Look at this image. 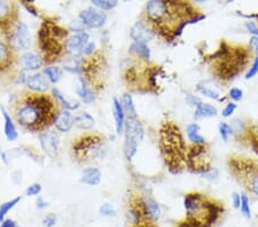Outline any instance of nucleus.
<instances>
[{
  "mask_svg": "<svg viewBox=\"0 0 258 227\" xmlns=\"http://www.w3.org/2000/svg\"><path fill=\"white\" fill-rule=\"evenodd\" d=\"M248 146H250L252 152L258 156V124H250Z\"/></svg>",
  "mask_w": 258,
  "mask_h": 227,
  "instance_id": "nucleus-38",
  "label": "nucleus"
},
{
  "mask_svg": "<svg viewBox=\"0 0 258 227\" xmlns=\"http://www.w3.org/2000/svg\"><path fill=\"white\" fill-rule=\"evenodd\" d=\"M217 115H218V109L216 108V106L211 105V103L202 101L197 108H194L193 117L195 121H201V119L216 117Z\"/></svg>",
  "mask_w": 258,
  "mask_h": 227,
  "instance_id": "nucleus-30",
  "label": "nucleus"
},
{
  "mask_svg": "<svg viewBox=\"0 0 258 227\" xmlns=\"http://www.w3.org/2000/svg\"><path fill=\"white\" fill-rule=\"evenodd\" d=\"M57 218L54 213H48L43 218V225L44 227H54L56 225Z\"/></svg>",
  "mask_w": 258,
  "mask_h": 227,
  "instance_id": "nucleus-48",
  "label": "nucleus"
},
{
  "mask_svg": "<svg viewBox=\"0 0 258 227\" xmlns=\"http://www.w3.org/2000/svg\"><path fill=\"white\" fill-rule=\"evenodd\" d=\"M90 40L91 37L87 30L76 32V34H70L66 43V57L77 59V57L83 56L84 48Z\"/></svg>",
  "mask_w": 258,
  "mask_h": 227,
  "instance_id": "nucleus-16",
  "label": "nucleus"
},
{
  "mask_svg": "<svg viewBox=\"0 0 258 227\" xmlns=\"http://www.w3.org/2000/svg\"><path fill=\"white\" fill-rule=\"evenodd\" d=\"M130 37L132 41H139V43L148 44L157 36L151 24L147 21H145L143 18H139V20L131 28Z\"/></svg>",
  "mask_w": 258,
  "mask_h": 227,
  "instance_id": "nucleus-18",
  "label": "nucleus"
},
{
  "mask_svg": "<svg viewBox=\"0 0 258 227\" xmlns=\"http://www.w3.org/2000/svg\"><path fill=\"white\" fill-rule=\"evenodd\" d=\"M0 227H19V225L13 219H4Z\"/></svg>",
  "mask_w": 258,
  "mask_h": 227,
  "instance_id": "nucleus-54",
  "label": "nucleus"
},
{
  "mask_svg": "<svg viewBox=\"0 0 258 227\" xmlns=\"http://www.w3.org/2000/svg\"><path fill=\"white\" fill-rule=\"evenodd\" d=\"M36 204H37V208H38L39 210H44L46 209L48 206V202L44 199V197L41 196H38L37 197V201H36Z\"/></svg>",
  "mask_w": 258,
  "mask_h": 227,
  "instance_id": "nucleus-53",
  "label": "nucleus"
},
{
  "mask_svg": "<svg viewBox=\"0 0 258 227\" xmlns=\"http://www.w3.org/2000/svg\"><path fill=\"white\" fill-rule=\"evenodd\" d=\"M51 94L54 97V99L59 103L61 109H66V110H70V111H75L78 110L81 107V102L75 100V99L69 98L67 94H64L60 89L57 88H53L51 90Z\"/></svg>",
  "mask_w": 258,
  "mask_h": 227,
  "instance_id": "nucleus-28",
  "label": "nucleus"
},
{
  "mask_svg": "<svg viewBox=\"0 0 258 227\" xmlns=\"http://www.w3.org/2000/svg\"><path fill=\"white\" fill-rule=\"evenodd\" d=\"M41 192H43V186L39 183H33L31 184L26 191L27 196H39Z\"/></svg>",
  "mask_w": 258,
  "mask_h": 227,
  "instance_id": "nucleus-45",
  "label": "nucleus"
},
{
  "mask_svg": "<svg viewBox=\"0 0 258 227\" xmlns=\"http://www.w3.org/2000/svg\"><path fill=\"white\" fill-rule=\"evenodd\" d=\"M90 3L103 12H110L118 6L119 0H90Z\"/></svg>",
  "mask_w": 258,
  "mask_h": 227,
  "instance_id": "nucleus-36",
  "label": "nucleus"
},
{
  "mask_svg": "<svg viewBox=\"0 0 258 227\" xmlns=\"http://www.w3.org/2000/svg\"><path fill=\"white\" fill-rule=\"evenodd\" d=\"M185 219L194 227H214L225 212L222 202L201 192H189L184 196Z\"/></svg>",
  "mask_w": 258,
  "mask_h": 227,
  "instance_id": "nucleus-6",
  "label": "nucleus"
},
{
  "mask_svg": "<svg viewBox=\"0 0 258 227\" xmlns=\"http://www.w3.org/2000/svg\"><path fill=\"white\" fill-rule=\"evenodd\" d=\"M218 132H219V135L220 138L224 142H227L230 138L232 137V127H231V124L227 123L225 121L220 122L219 125H218Z\"/></svg>",
  "mask_w": 258,
  "mask_h": 227,
  "instance_id": "nucleus-39",
  "label": "nucleus"
},
{
  "mask_svg": "<svg viewBox=\"0 0 258 227\" xmlns=\"http://www.w3.org/2000/svg\"><path fill=\"white\" fill-rule=\"evenodd\" d=\"M253 56L248 45L233 44L222 39L214 52L203 55V62L208 65L215 81L227 85L247 71Z\"/></svg>",
  "mask_w": 258,
  "mask_h": 227,
  "instance_id": "nucleus-2",
  "label": "nucleus"
},
{
  "mask_svg": "<svg viewBox=\"0 0 258 227\" xmlns=\"http://www.w3.org/2000/svg\"><path fill=\"white\" fill-rule=\"evenodd\" d=\"M236 109H238V105H236V102L228 101L226 102V105L224 106V108L222 110V116L224 118H230L231 116H233V114L235 113Z\"/></svg>",
  "mask_w": 258,
  "mask_h": 227,
  "instance_id": "nucleus-44",
  "label": "nucleus"
},
{
  "mask_svg": "<svg viewBox=\"0 0 258 227\" xmlns=\"http://www.w3.org/2000/svg\"><path fill=\"white\" fill-rule=\"evenodd\" d=\"M243 96H244L243 90L240 88H231L227 93V97H228V99H230V101L236 102V103L242 101Z\"/></svg>",
  "mask_w": 258,
  "mask_h": 227,
  "instance_id": "nucleus-43",
  "label": "nucleus"
},
{
  "mask_svg": "<svg viewBox=\"0 0 258 227\" xmlns=\"http://www.w3.org/2000/svg\"><path fill=\"white\" fill-rule=\"evenodd\" d=\"M101 180H102V173L100 171V169L97 167H87L81 172L80 181L86 186L95 187V186L100 185Z\"/></svg>",
  "mask_w": 258,
  "mask_h": 227,
  "instance_id": "nucleus-29",
  "label": "nucleus"
},
{
  "mask_svg": "<svg viewBox=\"0 0 258 227\" xmlns=\"http://www.w3.org/2000/svg\"><path fill=\"white\" fill-rule=\"evenodd\" d=\"M21 200H22V196H16L14 199H12L7 202H4V203L0 205V221L6 219V216L11 210H13L16 205H18Z\"/></svg>",
  "mask_w": 258,
  "mask_h": 227,
  "instance_id": "nucleus-35",
  "label": "nucleus"
},
{
  "mask_svg": "<svg viewBox=\"0 0 258 227\" xmlns=\"http://www.w3.org/2000/svg\"><path fill=\"white\" fill-rule=\"evenodd\" d=\"M240 211L245 219H250L252 216L251 208H250V199H249V195L247 193H241Z\"/></svg>",
  "mask_w": 258,
  "mask_h": 227,
  "instance_id": "nucleus-37",
  "label": "nucleus"
},
{
  "mask_svg": "<svg viewBox=\"0 0 258 227\" xmlns=\"http://www.w3.org/2000/svg\"><path fill=\"white\" fill-rule=\"evenodd\" d=\"M21 5H22L29 14H31L35 18H38L39 16V11L38 8L35 5V0H20Z\"/></svg>",
  "mask_w": 258,
  "mask_h": 227,
  "instance_id": "nucleus-42",
  "label": "nucleus"
},
{
  "mask_svg": "<svg viewBox=\"0 0 258 227\" xmlns=\"http://www.w3.org/2000/svg\"><path fill=\"white\" fill-rule=\"evenodd\" d=\"M250 122L244 121L243 118H235L231 123L232 135L238 142L248 144L249 131H250Z\"/></svg>",
  "mask_w": 258,
  "mask_h": 227,
  "instance_id": "nucleus-24",
  "label": "nucleus"
},
{
  "mask_svg": "<svg viewBox=\"0 0 258 227\" xmlns=\"http://www.w3.org/2000/svg\"><path fill=\"white\" fill-rule=\"evenodd\" d=\"M185 101L187 105L189 107H192V108H197V107L200 105V103L202 102V99L198 97L197 94H193V93H186L185 96Z\"/></svg>",
  "mask_w": 258,
  "mask_h": 227,
  "instance_id": "nucleus-46",
  "label": "nucleus"
},
{
  "mask_svg": "<svg viewBox=\"0 0 258 227\" xmlns=\"http://www.w3.org/2000/svg\"><path fill=\"white\" fill-rule=\"evenodd\" d=\"M187 146L180 126L172 119H164L159 127V148L166 169L172 175L186 170Z\"/></svg>",
  "mask_w": 258,
  "mask_h": 227,
  "instance_id": "nucleus-3",
  "label": "nucleus"
},
{
  "mask_svg": "<svg viewBox=\"0 0 258 227\" xmlns=\"http://www.w3.org/2000/svg\"><path fill=\"white\" fill-rule=\"evenodd\" d=\"M232 204L234 209H240L241 206V194L238 192L232 193Z\"/></svg>",
  "mask_w": 258,
  "mask_h": 227,
  "instance_id": "nucleus-51",
  "label": "nucleus"
},
{
  "mask_svg": "<svg viewBox=\"0 0 258 227\" xmlns=\"http://www.w3.org/2000/svg\"><path fill=\"white\" fill-rule=\"evenodd\" d=\"M219 85L222 84H219V83L215 80H203L198 83L197 86H195V90H197V92L199 94L210 99V100L217 101L220 103L228 102L230 99H228L227 96H224V94L220 92Z\"/></svg>",
  "mask_w": 258,
  "mask_h": 227,
  "instance_id": "nucleus-17",
  "label": "nucleus"
},
{
  "mask_svg": "<svg viewBox=\"0 0 258 227\" xmlns=\"http://www.w3.org/2000/svg\"><path fill=\"white\" fill-rule=\"evenodd\" d=\"M75 127L83 131H91L95 125L94 117L87 111H80L75 114L74 117Z\"/></svg>",
  "mask_w": 258,
  "mask_h": 227,
  "instance_id": "nucleus-31",
  "label": "nucleus"
},
{
  "mask_svg": "<svg viewBox=\"0 0 258 227\" xmlns=\"http://www.w3.org/2000/svg\"><path fill=\"white\" fill-rule=\"evenodd\" d=\"M227 168L245 193L258 199V160L231 155L227 158Z\"/></svg>",
  "mask_w": 258,
  "mask_h": 227,
  "instance_id": "nucleus-8",
  "label": "nucleus"
},
{
  "mask_svg": "<svg viewBox=\"0 0 258 227\" xmlns=\"http://www.w3.org/2000/svg\"><path fill=\"white\" fill-rule=\"evenodd\" d=\"M111 107H113V116H114V122H115L116 134L120 135L124 133V127H125V123H126V115H125V111H124L122 102H120V99L116 97L113 98Z\"/></svg>",
  "mask_w": 258,
  "mask_h": 227,
  "instance_id": "nucleus-26",
  "label": "nucleus"
},
{
  "mask_svg": "<svg viewBox=\"0 0 258 227\" xmlns=\"http://www.w3.org/2000/svg\"><path fill=\"white\" fill-rule=\"evenodd\" d=\"M131 227H157V225H156L155 221L145 219V220H143V221L138 222V224L131 225Z\"/></svg>",
  "mask_w": 258,
  "mask_h": 227,
  "instance_id": "nucleus-52",
  "label": "nucleus"
},
{
  "mask_svg": "<svg viewBox=\"0 0 258 227\" xmlns=\"http://www.w3.org/2000/svg\"><path fill=\"white\" fill-rule=\"evenodd\" d=\"M131 64L124 67L123 81L130 92L160 94L163 91L166 73L162 65L152 62H143L131 57Z\"/></svg>",
  "mask_w": 258,
  "mask_h": 227,
  "instance_id": "nucleus-4",
  "label": "nucleus"
},
{
  "mask_svg": "<svg viewBox=\"0 0 258 227\" xmlns=\"http://www.w3.org/2000/svg\"><path fill=\"white\" fill-rule=\"evenodd\" d=\"M244 28L248 34H250L251 36H258V24L256 22H253V21H247V22L244 23Z\"/></svg>",
  "mask_w": 258,
  "mask_h": 227,
  "instance_id": "nucleus-47",
  "label": "nucleus"
},
{
  "mask_svg": "<svg viewBox=\"0 0 258 227\" xmlns=\"http://www.w3.org/2000/svg\"><path fill=\"white\" fill-rule=\"evenodd\" d=\"M21 69L27 72H38L40 69H44L45 62L39 53L24 52L20 57Z\"/></svg>",
  "mask_w": 258,
  "mask_h": 227,
  "instance_id": "nucleus-21",
  "label": "nucleus"
},
{
  "mask_svg": "<svg viewBox=\"0 0 258 227\" xmlns=\"http://www.w3.org/2000/svg\"><path fill=\"white\" fill-rule=\"evenodd\" d=\"M194 5H201V4H206L208 2H210V0H190Z\"/></svg>",
  "mask_w": 258,
  "mask_h": 227,
  "instance_id": "nucleus-56",
  "label": "nucleus"
},
{
  "mask_svg": "<svg viewBox=\"0 0 258 227\" xmlns=\"http://www.w3.org/2000/svg\"><path fill=\"white\" fill-rule=\"evenodd\" d=\"M78 21L86 29H101L106 26L108 15L106 12L94 6H90L80 12Z\"/></svg>",
  "mask_w": 258,
  "mask_h": 227,
  "instance_id": "nucleus-14",
  "label": "nucleus"
},
{
  "mask_svg": "<svg viewBox=\"0 0 258 227\" xmlns=\"http://www.w3.org/2000/svg\"><path fill=\"white\" fill-rule=\"evenodd\" d=\"M124 3H130V2H132V0H123Z\"/></svg>",
  "mask_w": 258,
  "mask_h": 227,
  "instance_id": "nucleus-57",
  "label": "nucleus"
},
{
  "mask_svg": "<svg viewBox=\"0 0 258 227\" xmlns=\"http://www.w3.org/2000/svg\"><path fill=\"white\" fill-rule=\"evenodd\" d=\"M5 39L18 54L27 52L29 46H30V30H29V27L24 22L19 21L18 24Z\"/></svg>",
  "mask_w": 258,
  "mask_h": 227,
  "instance_id": "nucleus-13",
  "label": "nucleus"
},
{
  "mask_svg": "<svg viewBox=\"0 0 258 227\" xmlns=\"http://www.w3.org/2000/svg\"><path fill=\"white\" fill-rule=\"evenodd\" d=\"M74 117L75 115L73 114V111L61 109L55 118V122L53 124L54 129L59 132V133H68L75 126Z\"/></svg>",
  "mask_w": 258,
  "mask_h": 227,
  "instance_id": "nucleus-25",
  "label": "nucleus"
},
{
  "mask_svg": "<svg viewBox=\"0 0 258 227\" xmlns=\"http://www.w3.org/2000/svg\"><path fill=\"white\" fill-rule=\"evenodd\" d=\"M23 85L28 91L35 93H47L51 90V83L44 72H27Z\"/></svg>",
  "mask_w": 258,
  "mask_h": 227,
  "instance_id": "nucleus-19",
  "label": "nucleus"
},
{
  "mask_svg": "<svg viewBox=\"0 0 258 227\" xmlns=\"http://www.w3.org/2000/svg\"><path fill=\"white\" fill-rule=\"evenodd\" d=\"M108 154L107 138L99 132L86 131L73 139L70 155L75 162L89 164L106 159Z\"/></svg>",
  "mask_w": 258,
  "mask_h": 227,
  "instance_id": "nucleus-7",
  "label": "nucleus"
},
{
  "mask_svg": "<svg viewBox=\"0 0 258 227\" xmlns=\"http://www.w3.org/2000/svg\"><path fill=\"white\" fill-rule=\"evenodd\" d=\"M177 227H194V226H193L192 224H190V222H188V221H187V220L185 219V220H182V221H180V222H178Z\"/></svg>",
  "mask_w": 258,
  "mask_h": 227,
  "instance_id": "nucleus-55",
  "label": "nucleus"
},
{
  "mask_svg": "<svg viewBox=\"0 0 258 227\" xmlns=\"http://www.w3.org/2000/svg\"><path fill=\"white\" fill-rule=\"evenodd\" d=\"M212 165V156L209 142L193 144L188 143L186 153V170L194 175H205Z\"/></svg>",
  "mask_w": 258,
  "mask_h": 227,
  "instance_id": "nucleus-9",
  "label": "nucleus"
},
{
  "mask_svg": "<svg viewBox=\"0 0 258 227\" xmlns=\"http://www.w3.org/2000/svg\"><path fill=\"white\" fill-rule=\"evenodd\" d=\"M139 2H145V0H139Z\"/></svg>",
  "mask_w": 258,
  "mask_h": 227,
  "instance_id": "nucleus-58",
  "label": "nucleus"
},
{
  "mask_svg": "<svg viewBox=\"0 0 258 227\" xmlns=\"http://www.w3.org/2000/svg\"><path fill=\"white\" fill-rule=\"evenodd\" d=\"M139 197H140V204H141V209H143V212L145 214V217L147 219L157 222L161 218V206L157 203V201L154 199L153 196L148 195V194H140L139 193Z\"/></svg>",
  "mask_w": 258,
  "mask_h": 227,
  "instance_id": "nucleus-20",
  "label": "nucleus"
},
{
  "mask_svg": "<svg viewBox=\"0 0 258 227\" xmlns=\"http://www.w3.org/2000/svg\"><path fill=\"white\" fill-rule=\"evenodd\" d=\"M201 177H202V178H205V179H207V180H210V181H212V180H217L218 177H219V171L214 167L212 169H210L209 171L206 172L205 175H202Z\"/></svg>",
  "mask_w": 258,
  "mask_h": 227,
  "instance_id": "nucleus-49",
  "label": "nucleus"
},
{
  "mask_svg": "<svg viewBox=\"0 0 258 227\" xmlns=\"http://www.w3.org/2000/svg\"><path fill=\"white\" fill-rule=\"evenodd\" d=\"M43 72L44 75L47 77V80L52 85H56L57 83H60L62 77H63L64 70L63 68L59 67V65L51 64V65H45L43 69Z\"/></svg>",
  "mask_w": 258,
  "mask_h": 227,
  "instance_id": "nucleus-34",
  "label": "nucleus"
},
{
  "mask_svg": "<svg viewBox=\"0 0 258 227\" xmlns=\"http://www.w3.org/2000/svg\"><path fill=\"white\" fill-rule=\"evenodd\" d=\"M257 75H258V55H255L253 56L250 65H249V68L244 73V80L250 81L252 78H255Z\"/></svg>",
  "mask_w": 258,
  "mask_h": 227,
  "instance_id": "nucleus-40",
  "label": "nucleus"
},
{
  "mask_svg": "<svg viewBox=\"0 0 258 227\" xmlns=\"http://www.w3.org/2000/svg\"><path fill=\"white\" fill-rule=\"evenodd\" d=\"M124 156L128 163H131L138 153L139 146L143 141L145 130L139 118L127 119L124 127Z\"/></svg>",
  "mask_w": 258,
  "mask_h": 227,
  "instance_id": "nucleus-10",
  "label": "nucleus"
},
{
  "mask_svg": "<svg viewBox=\"0 0 258 227\" xmlns=\"http://www.w3.org/2000/svg\"><path fill=\"white\" fill-rule=\"evenodd\" d=\"M127 53L130 57L143 62H151L152 59V51L148 44L139 43V41H132L128 46Z\"/></svg>",
  "mask_w": 258,
  "mask_h": 227,
  "instance_id": "nucleus-27",
  "label": "nucleus"
},
{
  "mask_svg": "<svg viewBox=\"0 0 258 227\" xmlns=\"http://www.w3.org/2000/svg\"><path fill=\"white\" fill-rule=\"evenodd\" d=\"M19 21L18 4L14 0H0V35L6 38Z\"/></svg>",
  "mask_w": 258,
  "mask_h": 227,
  "instance_id": "nucleus-12",
  "label": "nucleus"
},
{
  "mask_svg": "<svg viewBox=\"0 0 258 227\" xmlns=\"http://www.w3.org/2000/svg\"><path fill=\"white\" fill-rule=\"evenodd\" d=\"M20 63L19 54L16 53L6 39H0V78L15 81Z\"/></svg>",
  "mask_w": 258,
  "mask_h": 227,
  "instance_id": "nucleus-11",
  "label": "nucleus"
},
{
  "mask_svg": "<svg viewBox=\"0 0 258 227\" xmlns=\"http://www.w3.org/2000/svg\"><path fill=\"white\" fill-rule=\"evenodd\" d=\"M70 31L54 19H44L37 31V46L45 65L55 64L67 56L66 43Z\"/></svg>",
  "mask_w": 258,
  "mask_h": 227,
  "instance_id": "nucleus-5",
  "label": "nucleus"
},
{
  "mask_svg": "<svg viewBox=\"0 0 258 227\" xmlns=\"http://www.w3.org/2000/svg\"><path fill=\"white\" fill-rule=\"evenodd\" d=\"M0 111L3 114V119H4V134H5V138L7 141L14 142L19 139V131H18V124L15 123L12 114L8 111L5 107L0 106Z\"/></svg>",
  "mask_w": 258,
  "mask_h": 227,
  "instance_id": "nucleus-23",
  "label": "nucleus"
},
{
  "mask_svg": "<svg viewBox=\"0 0 258 227\" xmlns=\"http://www.w3.org/2000/svg\"><path fill=\"white\" fill-rule=\"evenodd\" d=\"M76 94L80 98V100L85 105L93 103L98 97V92L93 89V86L82 76H77Z\"/></svg>",
  "mask_w": 258,
  "mask_h": 227,
  "instance_id": "nucleus-22",
  "label": "nucleus"
},
{
  "mask_svg": "<svg viewBox=\"0 0 258 227\" xmlns=\"http://www.w3.org/2000/svg\"><path fill=\"white\" fill-rule=\"evenodd\" d=\"M40 148L49 159L55 160L60 154V135L56 130L47 129L39 133Z\"/></svg>",
  "mask_w": 258,
  "mask_h": 227,
  "instance_id": "nucleus-15",
  "label": "nucleus"
},
{
  "mask_svg": "<svg viewBox=\"0 0 258 227\" xmlns=\"http://www.w3.org/2000/svg\"><path fill=\"white\" fill-rule=\"evenodd\" d=\"M120 102H122L127 119L139 118L138 110H137L136 103H135V100H133V97L131 93H124L123 96L120 97Z\"/></svg>",
  "mask_w": 258,
  "mask_h": 227,
  "instance_id": "nucleus-33",
  "label": "nucleus"
},
{
  "mask_svg": "<svg viewBox=\"0 0 258 227\" xmlns=\"http://www.w3.org/2000/svg\"><path fill=\"white\" fill-rule=\"evenodd\" d=\"M99 213L101 214V216L108 217V218L117 216V211H116L114 205L110 204V203H102L101 205H100Z\"/></svg>",
  "mask_w": 258,
  "mask_h": 227,
  "instance_id": "nucleus-41",
  "label": "nucleus"
},
{
  "mask_svg": "<svg viewBox=\"0 0 258 227\" xmlns=\"http://www.w3.org/2000/svg\"><path fill=\"white\" fill-rule=\"evenodd\" d=\"M185 134L187 141L193 144H200L208 142L207 139L201 134V125L199 123H189L185 129Z\"/></svg>",
  "mask_w": 258,
  "mask_h": 227,
  "instance_id": "nucleus-32",
  "label": "nucleus"
},
{
  "mask_svg": "<svg viewBox=\"0 0 258 227\" xmlns=\"http://www.w3.org/2000/svg\"><path fill=\"white\" fill-rule=\"evenodd\" d=\"M248 47L253 53V55H258V36H251L249 39Z\"/></svg>",
  "mask_w": 258,
  "mask_h": 227,
  "instance_id": "nucleus-50",
  "label": "nucleus"
},
{
  "mask_svg": "<svg viewBox=\"0 0 258 227\" xmlns=\"http://www.w3.org/2000/svg\"><path fill=\"white\" fill-rule=\"evenodd\" d=\"M61 107L51 93L22 92L12 102L11 114L15 123L31 133H40L51 127Z\"/></svg>",
  "mask_w": 258,
  "mask_h": 227,
  "instance_id": "nucleus-1",
  "label": "nucleus"
}]
</instances>
